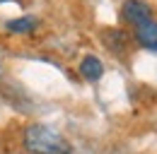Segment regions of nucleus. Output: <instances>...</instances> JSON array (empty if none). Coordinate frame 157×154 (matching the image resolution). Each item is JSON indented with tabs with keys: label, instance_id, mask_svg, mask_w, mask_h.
<instances>
[{
	"label": "nucleus",
	"instance_id": "f03ea898",
	"mask_svg": "<svg viewBox=\"0 0 157 154\" xmlns=\"http://www.w3.org/2000/svg\"><path fill=\"white\" fill-rule=\"evenodd\" d=\"M121 17H123V22H128L133 27H143V24L152 22V10L143 0H126L121 7Z\"/></svg>",
	"mask_w": 157,
	"mask_h": 154
},
{
	"label": "nucleus",
	"instance_id": "7ed1b4c3",
	"mask_svg": "<svg viewBox=\"0 0 157 154\" xmlns=\"http://www.w3.org/2000/svg\"><path fill=\"white\" fill-rule=\"evenodd\" d=\"M80 75L85 77L87 82H97L99 77L104 75V65L97 56H87L82 63H80Z\"/></svg>",
	"mask_w": 157,
	"mask_h": 154
},
{
	"label": "nucleus",
	"instance_id": "39448f33",
	"mask_svg": "<svg viewBox=\"0 0 157 154\" xmlns=\"http://www.w3.org/2000/svg\"><path fill=\"white\" fill-rule=\"evenodd\" d=\"M34 27H36V19L34 17H20V19L7 22V31H15V34H27Z\"/></svg>",
	"mask_w": 157,
	"mask_h": 154
},
{
	"label": "nucleus",
	"instance_id": "20e7f679",
	"mask_svg": "<svg viewBox=\"0 0 157 154\" xmlns=\"http://www.w3.org/2000/svg\"><path fill=\"white\" fill-rule=\"evenodd\" d=\"M136 38H138V43H140L143 48H147V51H157V24H155V22H147V24L138 27Z\"/></svg>",
	"mask_w": 157,
	"mask_h": 154
},
{
	"label": "nucleus",
	"instance_id": "f257e3e1",
	"mask_svg": "<svg viewBox=\"0 0 157 154\" xmlns=\"http://www.w3.org/2000/svg\"><path fill=\"white\" fill-rule=\"evenodd\" d=\"M24 147L29 154H73L68 140L48 125H29L24 130Z\"/></svg>",
	"mask_w": 157,
	"mask_h": 154
},
{
	"label": "nucleus",
	"instance_id": "423d86ee",
	"mask_svg": "<svg viewBox=\"0 0 157 154\" xmlns=\"http://www.w3.org/2000/svg\"><path fill=\"white\" fill-rule=\"evenodd\" d=\"M0 2H2V0H0Z\"/></svg>",
	"mask_w": 157,
	"mask_h": 154
}]
</instances>
